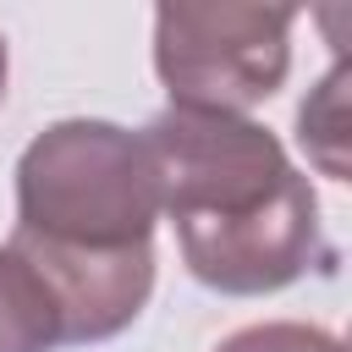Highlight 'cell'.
<instances>
[{
	"label": "cell",
	"mask_w": 352,
	"mask_h": 352,
	"mask_svg": "<svg viewBox=\"0 0 352 352\" xmlns=\"http://www.w3.org/2000/svg\"><path fill=\"white\" fill-rule=\"evenodd\" d=\"M138 138L154 165L160 214L176 226L198 286L264 297L336 258L308 176L258 121L170 104Z\"/></svg>",
	"instance_id": "cell-2"
},
{
	"label": "cell",
	"mask_w": 352,
	"mask_h": 352,
	"mask_svg": "<svg viewBox=\"0 0 352 352\" xmlns=\"http://www.w3.org/2000/svg\"><path fill=\"white\" fill-rule=\"evenodd\" d=\"M214 352H346L341 336L319 330V324H297V319H264L248 324L236 336H226Z\"/></svg>",
	"instance_id": "cell-5"
},
{
	"label": "cell",
	"mask_w": 352,
	"mask_h": 352,
	"mask_svg": "<svg viewBox=\"0 0 352 352\" xmlns=\"http://www.w3.org/2000/svg\"><path fill=\"white\" fill-rule=\"evenodd\" d=\"M55 346L60 330L44 286L11 248H0V352H55Z\"/></svg>",
	"instance_id": "cell-4"
},
{
	"label": "cell",
	"mask_w": 352,
	"mask_h": 352,
	"mask_svg": "<svg viewBox=\"0 0 352 352\" xmlns=\"http://www.w3.org/2000/svg\"><path fill=\"white\" fill-rule=\"evenodd\" d=\"M0 99H6V38H0Z\"/></svg>",
	"instance_id": "cell-6"
},
{
	"label": "cell",
	"mask_w": 352,
	"mask_h": 352,
	"mask_svg": "<svg viewBox=\"0 0 352 352\" xmlns=\"http://www.w3.org/2000/svg\"><path fill=\"white\" fill-rule=\"evenodd\" d=\"M154 165L116 121H55L16 160L11 253L44 286L60 346L121 336L154 292Z\"/></svg>",
	"instance_id": "cell-1"
},
{
	"label": "cell",
	"mask_w": 352,
	"mask_h": 352,
	"mask_svg": "<svg viewBox=\"0 0 352 352\" xmlns=\"http://www.w3.org/2000/svg\"><path fill=\"white\" fill-rule=\"evenodd\" d=\"M292 6H160L154 72L182 110L242 116L292 72Z\"/></svg>",
	"instance_id": "cell-3"
}]
</instances>
